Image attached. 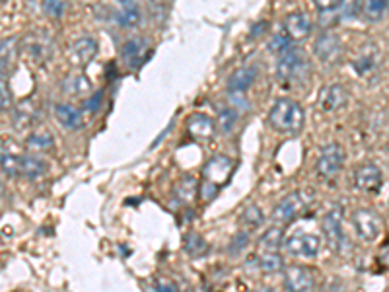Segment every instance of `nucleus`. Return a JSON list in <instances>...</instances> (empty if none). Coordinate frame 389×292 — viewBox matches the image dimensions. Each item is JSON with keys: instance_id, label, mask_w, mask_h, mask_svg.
I'll return each instance as SVG.
<instances>
[{"instance_id": "nucleus-1", "label": "nucleus", "mask_w": 389, "mask_h": 292, "mask_svg": "<svg viewBox=\"0 0 389 292\" xmlns=\"http://www.w3.org/2000/svg\"><path fill=\"white\" fill-rule=\"evenodd\" d=\"M269 123L277 133L296 134L302 131L303 123H306V113L298 102L290 98H280L269 111Z\"/></svg>"}, {"instance_id": "nucleus-2", "label": "nucleus", "mask_w": 389, "mask_h": 292, "mask_svg": "<svg viewBox=\"0 0 389 292\" xmlns=\"http://www.w3.org/2000/svg\"><path fill=\"white\" fill-rule=\"evenodd\" d=\"M233 170H236V162H233L230 156H224V154L212 156V158L204 164V170H202V199L209 201V199L214 197L218 193V189L230 180V175L233 174Z\"/></svg>"}, {"instance_id": "nucleus-3", "label": "nucleus", "mask_w": 389, "mask_h": 292, "mask_svg": "<svg viewBox=\"0 0 389 292\" xmlns=\"http://www.w3.org/2000/svg\"><path fill=\"white\" fill-rule=\"evenodd\" d=\"M310 76V63L302 47L290 45V47L279 55L277 63V78L282 84H292V82H306Z\"/></svg>"}, {"instance_id": "nucleus-4", "label": "nucleus", "mask_w": 389, "mask_h": 292, "mask_svg": "<svg viewBox=\"0 0 389 292\" xmlns=\"http://www.w3.org/2000/svg\"><path fill=\"white\" fill-rule=\"evenodd\" d=\"M310 201L311 193H308V191L298 189L294 191V193H290V195H286V197L280 201L279 205L274 206V211H272V221L280 222V224L292 222L306 211V206H308Z\"/></svg>"}, {"instance_id": "nucleus-5", "label": "nucleus", "mask_w": 389, "mask_h": 292, "mask_svg": "<svg viewBox=\"0 0 389 292\" xmlns=\"http://www.w3.org/2000/svg\"><path fill=\"white\" fill-rule=\"evenodd\" d=\"M344 164V151L339 142H329L321 151L318 158V174L323 180H331L339 174Z\"/></svg>"}, {"instance_id": "nucleus-6", "label": "nucleus", "mask_w": 389, "mask_h": 292, "mask_svg": "<svg viewBox=\"0 0 389 292\" xmlns=\"http://www.w3.org/2000/svg\"><path fill=\"white\" fill-rule=\"evenodd\" d=\"M321 245H323V242L318 234L298 232V234L286 238L282 247H284V252L296 255V257H315L321 252Z\"/></svg>"}, {"instance_id": "nucleus-7", "label": "nucleus", "mask_w": 389, "mask_h": 292, "mask_svg": "<svg viewBox=\"0 0 389 292\" xmlns=\"http://www.w3.org/2000/svg\"><path fill=\"white\" fill-rule=\"evenodd\" d=\"M352 224H354V230H356L360 240H364V242H373L381 234V230H383L381 216L376 211H372V209H358V211H354Z\"/></svg>"}, {"instance_id": "nucleus-8", "label": "nucleus", "mask_w": 389, "mask_h": 292, "mask_svg": "<svg viewBox=\"0 0 389 292\" xmlns=\"http://www.w3.org/2000/svg\"><path fill=\"white\" fill-rule=\"evenodd\" d=\"M20 49L25 55H30L33 61L43 63V61H47L49 57L53 55L54 43L47 32H31L23 37Z\"/></svg>"}, {"instance_id": "nucleus-9", "label": "nucleus", "mask_w": 389, "mask_h": 292, "mask_svg": "<svg viewBox=\"0 0 389 292\" xmlns=\"http://www.w3.org/2000/svg\"><path fill=\"white\" fill-rule=\"evenodd\" d=\"M313 53L318 57L321 63L335 64L341 61L344 47H342L341 37L337 33L325 32L319 35L315 43H313Z\"/></svg>"}, {"instance_id": "nucleus-10", "label": "nucleus", "mask_w": 389, "mask_h": 292, "mask_svg": "<svg viewBox=\"0 0 389 292\" xmlns=\"http://www.w3.org/2000/svg\"><path fill=\"white\" fill-rule=\"evenodd\" d=\"M150 41L146 37H132V40L124 41L123 47H121V59L123 63L137 71L142 64L146 63V59L150 57Z\"/></svg>"}, {"instance_id": "nucleus-11", "label": "nucleus", "mask_w": 389, "mask_h": 292, "mask_svg": "<svg viewBox=\"0 0 389 292\" xmlns=\"http://www.w3.org/2000/svg\"><path fill=\"white\" fill-rule=\"evenodd\" d=\"M95 55H98V41L86 35V37H80L70 45L66 59L74 69H86L88 64L92 63Z\"/></svg>"}, {"instance_id": "nucleus-12", "label": "nucleus", "mask_w": 389, "mask_h": 292, "mask_svg": "<svg viewBox=\"0 0 389 292\" xmlns=\"http://www.w3.org/2000/svg\"><path fill=\"white\" fill-rule=\"evenodd\" d=\"M315 284V275L310 267L290 265L284 271V288L288 292H310Z\"/></svg>"}, {"instance_id": "nucleus-13", "label": "nucleus", "mask_w": 389, "mask_h": 292, "mask_svg": "<svg viewBox=\"0 0 389 292\" xmlns=\"http://www.w3.org/2000/svg\"><path fill=\"white\" fill-rule=\"evenodd\" d=\"M349 102V92L347 88L341 84H327L319 90L318 95V105L319 110L325 111V113H333L344 107Z\"/></svg>"}, {"instance_id": "nucleus-14", "label": "nucleus", "mask_w": 389, "mask_h": 292, "mask_svg": "<svg viewBox=\"0 0 389 292\" xmlns=\"http://www.w3.org/2000/svg\"><path fill=\"white\" fill-rule=\"evenodd\" d=\"M321 230H323V236H325L327 244L331 245L333 250H339L342 244V211L341 206H335L329 213L323 216L321 221Z\"/></svg>"}, {"instance_id": "nucleus-15", "label": "nucleus", "mask_w": 389, "mask_h": 292, "mask_svg": "<svg viewBox=\"0 0 389 292\" xmlns=\"http://www.w3.org/2000/svg\"><path fill=\"white\" fill-rule=\"evenodd\" d=\"M383 183V174L376 164H362L354 172V185L364 193H376Z\"/></svg>"}, {"instance_id": "nucleus-16", "label": "nucleus", "mask_w": 389, "mask_h": 292, "mask_svg": "<svg viewBox=\"0 0 389 292\" xmlns=\"http://www.w3.org/2000/svg\"><path fill=\"white\" fill-rule=\"evenodd\" d=\"M257 78V69L255 66H241L238 71H233L228 78V84H226V90H228V95H243L248 92L249 88L253 86V82Z\"/></svg>"}, {"instance_id": "nucleus-17", "label": "nucleus", "mask_w": 389, "mask_h": 292, "mask_svg": "<svg viewBox=\"0 0 389 292\" xmlns=\"http://www.w3.org/2000/svg\"><path fill=\"white\" fill-rule=\"evenodd\" d=\"M187 131L194 141H210L216 133V121L204 113H193L187 119Z\"/></svg>"}, {"instance_id": "nucleus-18", "label": "nucleus", "mask_w": 389, "mask_h": 292, "mask_svg": "<svg viewBox=\"0 0 389 292\" xmlns=\"http://www.w3.org/2000/svg\"><path fill=\"white\" fill-rule=\"evenodd\" d=\"M311 28H313V24H311L310 16L303 12H292L284 20V32L288 33L290 40L294 41L306 40L311 33Z\"/></svg>"}, {"instance_id": "nucleus-19", "label": "nucleus", "mask_w": 389, "mask_h": 292, "mask_svg": "<svg viewBox=\"0 0 389 292\" xmlns=\"http://www.w3.org/2000/svg\"><path fill=\"white\" fill-rule=\"evenodd\" d=\"M352 66H354V71L360 74V76H372L373 72L378 71V66H380V53H378V49L373 47V45H368V47H364L360 53H358V57L354 59V63H352Z\"/></svg>"}, {"instance_id": "nucleus-20", "label": "nucleus", "mask_w": 389, "mask_h": 292, "mask_svg": "<svg viewBox=\"0 0 389 292\" xmlns=\"http://www.w3.org/2000/svg\"><path fill=\"white\" fill-rule=\"evenodd\" d=\"M113 22L121 28H134V25L140 24L142 20V14H140L139 6L134 2H129V0H121L117 10L111 14Z\"/></svg>"}, {"instance_id": "nucleus-21", "label": "nucleus", "mask_w": 389, "mask_h": 292, "mask_svg": "<svg viewBox=\"0 0 389 292\" xmlns=\"http://www.w3.org/2000/svg\"><path fill=\"white\" fill-rule=\"evenodd\" d=\"M62 92L66 95H72V98H90V92L93 90L90 78L82 74V72H74V74H69L66 78L62 80Z\"/></svg>"}, {"instance_id": "nucleus-22", "label": "nucleus", "mask_w": 389, "mask_h": 292, "mask_svg": "<svg viewBox=\"0 0 389 292\" xmlns=\"http://www.w3.org/2000/svg\"><path fill=\"white\" fill-rule=\"evenodd\" d=\"M54 117H57V121L64 129H69V131H78V129H82V125H84L82 113L74 105H70V103H57L54 105Z\"/></svg>"}, {"instance_id": "nucleus-23", "label": "nucleus", "mask_w": 389, "mask_h": 292, "mask_svg": "<svg viewBox=\"0 0 389 292\" xmlns=\"http://www.w3.org/2000/svg\"><path fill=\"white\" fill-rule=\"evenodd\" d=\"M201 191V185L194 180L193 175H185L183 180H179V183L173 189V203L179 205H191L197 197V193Z\"/></svg>"}, {"instance_id": "nucleus-24", "label": "nucleus", "mask_w": 389, "mask_h": 292, "mask_svg": "<svg viewBox=\"0 0 389 292\" xmlns=\"http://www.w3.org/2000/svg\"><path fill=\"white\" fill-rule=\"evenodd\" d=\"M39 119V110L37 107H33V102H25L22 105H18L14 111V115H12V123L18 131H22V129H30L35 121Z\"/></svg>"}, {"instance_id": "nucleus-25", "label": "nucleus", "mask_w": 389, "mask_h": 292, "mask_svg": "<svg viewBox=\"0 0 389 292\" xmlns=\"http://www.w3.org/2000/svg\"><path fill=\"white\" fill-rule=\"evenodd\" d=\"M315 8H318L319 24L323 28H331L337 22H341V2H331V0H325V2H315Z\"/></svg>"}, {"instance_id": "nucleus-26", "label": "nucleus", "mask_w": 389, "mask_h": 292, "mask_svg": "<svg viewBox=\"0 0 389 292\" xmlns=\"http://www.w3.org/2000/svg\"><path fill=\"white\" fill-rule=\"evenodd\" d=\"M47 174V164L43 158H35V156H20V175L28 177V180H39Z\"/></svg>"}, {"instance_id": "nucleus-27", "label": "nucleus", "mask_w": 389, "mask_h": 292, "mask_svg": "<svg viewBox=\"0 0 389 292\" xmlns=\"http://www.w3.org/2000/svg\"><path fill=\"white\" fill-rule=\"evenodd\" d=\"M25 146H28V151L31 152H49L54 146V139L53 134L47 133V131H35V133H31L28 139H25Z\"/></svg>"}, {"instance_id": "nucleus-28", "label": "nucleus", "mask_w": 389, "mask_h": 292, "mask_svg": "<svg viewBox=\"0 0 389 292\" xmlns=\"http://www.w3.org/2000/svg\"><path fill=\"white\" fill-rule=\"evenodd\" d=\"M389 10L388 2H381V0H370V2H364L360 4V16L368 20V22H378L381 20V16Z\"/></svg>"}, {"instance_id": "nucleus-29", "label": "nucleus", "mask_w": 389, "mask_h": 292, "mask_svg": "<svg viewBox=\"0 0 389 292\" xmlns=\"http://www.w3.org/2000/svg\"><path fill=\"white\" fill-rule=\"evenodd\" d=\"M280 245H284L282 240V228L280 226H272L265 232L263 236L259 238V247L263 252H277Z\"/></svg>"}, {"instance_id": "nucleus-30", "label": "nucleus", "mask_w": 389, "mask_h": 292, "mask_svg": "<svg viewBox=\"0 0 389 292\" xmlns=\"http://www.w3.org/2000/svg\"><path fill=\"white\" fill-rule=\"evenodd\" d=\"M257 265L259 269L263 271V273H280L282 267H284V263H282V257H280L277 252H263L259 255V259H257Z\"/></svg>"}, {"instance_id": "nucleus-31", "label": "nucleus", "mask_w": 389, "mask_h": 292, "mask_svg": "<svg viewBox=\"0 0 389 292\" xmlns=\"http://www.w3.org/2000/svg\"><path fill=\"white\" fill-rule=\"evenodd\" d=\"M183 245H185V252L191 257H202V255L209 253V244L201 234H187Z\"/></svg>"}, {"instance_id": "nucleus-32", "label": "nucleus", "mask_w": 389, "mask_h": 292, "mask_svg": "<svg viewBox=\"0 0 389 292\" xmlns=\"http://www.w3.org/2000/svg\"><path fill=\"white\" fill-rule=\"evenodd\" d=\"M240 222L245 226V228L249 230H257V228H261L263 226V222H265V214L263 211L259 209L257 205H249L243 213H241L240 216Z\"/></svg>"}, {"instance_id": "nucleus-33", "label": "nucleus", "mask_w": 389, "mask_h": 292, "mask_svg": "<svg viewBox=\"0 0 389 292\" xmlns=\"http://www.w3.org/2000/svg\"><path fill=\"white\" fill-rule=\"evenodd\" d=\"M236 123H238V111L233 110V107H222V110L218 111L216 125L220 127L222 133H232Z\"/></svg>"}, {"instance_id": "nucleus-34", "label": "nucleus", "mask_w": 389, "mask_h": 292, "mask_svg": "<svg viewBox=\"0 0 389 292\" xmlns=\"http://www.w3.org/2000/svg\"><path fill=\"white\" fill-rule=\"evenodd\" d=\"M2 172L8 177H16L20 175V156H16L12 152L6 151V146H2Z\"/></svg>"}, {"instance_id": "nucleus-35", "label": "nucleus", "mask_w": 389, "mask_h": 292, "mask_svg": "<svg viewBox=\"0 0 389 292\" xmlns=\"http://www.w3.org/2000/svg\"><path fill=\"white\" fill-rule=\"evenodd\" d=\"M16 37H10V40L2 41V74H6V69H10L12 64H14L16 53H18V49H16Z\"/></svg>"}, {"instance_id": "nucleus-36", "label": "nucleus", "mask_w": 389, "mask_h": 292, "mask_svg": "<svg viewBox=\"0 0 389 292\" xmlns=\"http://www.w3.org/2000/svg\"><path fill=\"white\" fill-rule=\"evenodd\" d=\"M288 47H290V37H288L286 32H279L272 35L271 43H269L271 53H279V55H282Z\"/></svg>"}, {"instance_id": "nucleus-37", "label": "nucleus", "mask_w": 389, "mask_h": 292, "mask_svg": "<svg viewBox=\"0 0 389 292\" xmlns=\"http://www.w3.org/2000/svg\"><path fill=\"white\" fill-rule=\"evenodd\" d=\"M64 10H66L64 2H57V0H47V2H43V12H45L47 16L61 18Z\"/></svg>"}, {"instance_id": "nucleus-38", "label": "nucleus", "mask_w": 389, "mask_h": 292, "mask_svg": "<svg viewBox=\"0 0 389 292\" xmlns=\"http://www.w3.org/2000/svg\"><path fill=\"white\" fill-rule=\"evenodd\" d=\"M248 242H249V236L245 234V232L236 234L232 240V244H230V253H232V255H238L240 252H243V250H245V245H248Z\"/></svg>"}, {"instance_id": "nucleus-39", "label": "nucleus", "mask_w": 389, "mask_h": 292, "mask_svg": "<svg viewBox=\"0 0 389 292\" xmlns=\"http://www.w3.org/2000/svg\"><path fill=\"white\" fill-rule=\"evenodd\" d=\"M101 103H103V92H98V94H93V95H90V98H86L84 110L90 111V113H95V111H100Z\"/></svg>"}, {"instance_id": "nucleus-40", "label": "nucleus", "mask_w": 389, "mask_h": 292, "mask_svg": "<svg viewBox=\"0 0 389 292\" xmlns=\"http://www.w3.org/2000/svg\"><path fill=\"white\" fill-rule=\"evenodd\" d=\"M0 90H2V111H4V113H8V111L12 110V94H10V90H8L6 80H2Z\"/></svg>"}, {"instance_id": "nucleus-41", "label": "nucleus", "mask_w": 389, "mask_h": 292, "mask_svg": "<svg viewBox=\"0 0 389 292\" xmlns=\"http://www.w3.org/2000/svg\"><path fill=\"white\" fill-rule=\"evenodd\" d=\"M378 259H380V263L383 265V267L389 269V244H385L383 247H381L380 257H378Z\"/></svg>"}, {"instance_id": "nucleus-42", "label": "nucleus", "mask_w": 389, "mask_h": 292, "mask_svg": "<svg viewBox=\"0 0 389 292\" xmlns=\"http://www.w3.org/2000/svg\"><path fill=\"white\" fill-rule=\"evenodd\" d=\"M156 292H178V291H175V286H173L170 281H160V283L156 284Z\"/></svg>"}, {"instance_id": "nucleus-43", "label": "nucleus", "mask_w": 389, "mask_h": 292, "mask_svg": "<svg viewBox=\"0 0 389 292\" xmlns=\"http://www.w3.org/2000/svg\"><path fill=\"white\" fill-rule=\"evenodd\" d=\"M253 292H277L274 288H271V286H259V288H255Z\"/></svg>"}]
</instances>
